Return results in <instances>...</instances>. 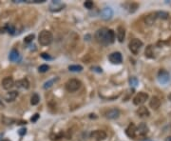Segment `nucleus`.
<instances>
[{"mask_svg":"<svg viewBox=\"0 0 171 141\" xmlns=\"http://www.w3.org/2000/svg\"><path fill=\"white\" fill-rule=\"evenodd\" d=\"M148 99V94H146V92H139V94H136L135 97L133 98V103H134V105L139 106V105L143 104Z\"/></svg>","mask_w":171,"mask_h":141,"instance_id":"obj_5","label":"nucleus"},{"mask_svg":"<svg viewBox=\"0 0 171 141\" xmlns=\"http://www.w3.org/2000/svg\"><path fill=\"white\" fill-rule=\"evenodd\" d=\"M168 99H169V100L171 101V94H170L168 95Z\"/></svg>","mask_w":171,"mask_h":141,"instance_id":"obj_40","label":"nucleus"},{"mask_svg":"<svg viewBox=\"0 0 171 141\" xmlns=\"http://www.w3.org/2000/svg\"><path fill=\"white\" fill-rule=\"evenodd\" d=\"M58 80H59V77L51 78V79H50V80H48L47 82H45V83H44L43 88L45 89V90H47V89H50V88L52 87V86H53L54 84H55Z\"/></svg>","mask_w":171,"mask_h":141,"instance_id":"obj_22","label":"nucleus"},{"mask_svg":"<svg viewBox=\"0 0 171 141\" xmlns=\"http://www.w3.org/2000/svg\"><path fill=\"white\" fill-rule=\"evenodd\" d=\"M137 115H138L140 117H148L150 115V113L148 111V109L146 107H140L137 110Z\"/></svg>","mask_w":171,"mask_h":141,"instance_id":"obj_17","label":"nucleus"},{"mask_svg":"<svg viewBox=\"0 0 171 141\" xmlns=\"http://www.w3.org/2000/svg\"><path fill=\"white\" fill-rule=\"evenodd\" d=\"M65 8V4L61 1H51L50 4V11L51 12H59Z\"/></svg>","mask_w":171,"mask_h":141,"instance_id":"obj_9","label":"nucleus"},{"mask_svg":"<svg viewBox=\"0 0 171 141\" xmlns=\"http://www.w3.org/2000/svg\"><path fill=\"white\" fill-rule=\"evenodd\" d=\"M18 96V92L16 91H12V92H10L8 94H6L5 96V100L8 101V102H12V101H14L15 98Z\"/></svg>","mask_w":171,"mask_h":141,"instance_id":"obj_21","label":"nucleus"},{"mask_svg":"<svg viewBox=\"0 0 171 141\" xmlns=\"http://www.w3.org/2000/svg\"><path fill=\"white\" fill-rule=\"evenodd\" d=\"M149 106L153 110L159 109L160 106H161V100H160V98L157 97V96H153V97L151 98V100L149 101Z\"/></svg>","mask_w":171,"mask_h":141,"instance_id":"obj_16","label":"nucleus"},{"mask_svg":"<svg viewBox=\"0 0 171 141\" xmlns=\"http://www.w3.org/2000/svg\"><path fill=\"white\" fill-rule=\"evenodd\" d=\"M165 141H171V136H168L165 138Z\"/></svg>","mask_w":171,"mask_h":141,"instance_id":"obj_38","label":"nucleus"},{"mask_svg":"<svg viewBox=\"0 0 171 141\" xmlns=\"http://www.w3.org/2000/svg\"><path fill=\"white\" fill-rule=\"evenodd\" d=\"M157 17L158 18H161V19H167L168 18V13H166V12H157Z\"/></svg>","mask_w":171,"mask_h":141,"instance_id":"obj_27","label":"nucleus"},{"mask_svg":"<svg viewBox=\"0 0 171 141\" xmlns=\"http://www.w3.org/2000/svg\"><path fill=\"white\" fill-rule=\"evenodd\" d=\"M5 30H6V32H8L10 34H14L15 33V27L12 25V24H6V26H5Z\"/></svg>","mask_w":171,"mask_h":141,"instance_id":"obj_24","label":"nucleus"},{"mask_svg":"<svg viewBox=\"0 0 171 141\" xmlns=\"http://www.w3.org/2000/svg\"><path fill=\"white\" fill-rule=\"evenodd\" d=\"M26 132H27V130L26 129H20L19 130V132H18V133L20 135H26Z\"/></svg>","mask_w":171,"mask_h":141,"instance_id":"obj_35","label":"nucleus"},{"mask_svg":"<svg viewBox=\"0 0 171 141\" xmlns=\"http://www.w3.org/2000/svg\"><path fill=\"white\" fill-rule=\"evenodd\" d=\"M38 118H39V115H38V113H35V115H34L32 116V119H30V120H32V122H35Z\"/></svg>","mask_w":171,"mask_h":141,"instance_id":"obj_34","label":"nucleus"},{"mask_svg":"<svg viewBox=\"0 0 171 141\" xmlns=\"http://www.w3.org/2000/svg\"><path fill=\"white\" fill-rule=\"evenodd\" d=\"M84 6L87 9L90 10V9H92V7H93V2H92V1H86L84 3Z\"/></svg>","mask_w":171,"mask_h":141,"instance_id":"obj_32","label":"nucleus"},{"mask_svg":"<svg viewBox=\"0 0 171 141\" xmlns=\"http://www.w3.org/2000/svg\"><path fill=\"white\" fill-rule=\"evenodd\" d=\"M49 69H50L49 65L43 64V65H41V66H39L38 71H39V73H46V72L49 71Z\"/></svg>","mask_w":171,"mask_h":141,"instance_id":"obj_29","label":"nucleus"},{"mask_svg":"<svg viewBox=\"0 0 171 141\" xmlns=\"http://www.w3.org/2000/svg\"><path fill=\"white\" fill-rule=\"evenodd\" d=\"M0 108H1V109H3V108H5V106H4V104H3V102H2V100H0Z\"/></svg>","mask_w":171,"mask_h":141,"instance_id":"obj_37","label":"nucleus"},{"mask_svg":"<svg viewBox=\"0 0 171 141\" xmlns=\"http://www.w3.org/2000/svg\"><path fill=\"white\" fill-rule=\"evenodd\" d=\"M40 101V97L37 94H33L32 98H30V104L32 105H37Z\"/></svg>","mask_w":171,"mask_h":141,"instance_id":"obj_25","label":"nucleus"},{"mask_svg":"<svg viewBox=\"0 0 171 141\" xmlns=\"http://www.w3.org/2000/svg\"><path fill=\"white\" fill-rule=\"evenodd\" d=\"M128 47H129V50H130V51L133 54H137L139 53V51L141 50V48L143 47V42L140 39L134 38L129 42Z\"/></svg>","mask_w":171,"mask_h":141,"instance_id":"obj_4","label":"nucleus"},{"mask_svg":"<svg viewBox=\"0 0 171 141\" xmlns=\"http://www.w3.org/2000/svg\"><path fill=\"white\" fill-rule=\"evenodd\" d=\"M68 70L70 72H82L83 71V67L81 65H70L68 67Z\"/></svg>","mask_w":171,"mask_h":141,"instance_id":"obj_26","label":"nucleus"},{"mask_svg":"<svg viewBox=\"0 0 171 141\" xmlns=\"http://www.w3.org/2000/svg\"><path fill=\"white\" fill-rule=\"evenodd\" d=\"M14 122V120L12 118H9V117H6V116H3L2 117V123L5 125H11L12 123Z\"/></svg>","mask_w":171,"mask_h":141,"instance_id":"obj_28","label":"nucleus"},{"mask_svg":"<svg viewBox=\"0 0 171 141\" xmlns=\"http://www.w3.org/2000/svg\"><path fill=\"white\" fill-rule=\"evenodd\" d=\"M52 40H53V35L50 31L44 30L42 32H40L38 35V41H39L40 45L48 46L52 42Z\"/></svg>","mask_w":171,"mask_h":141,"instance_id":"obj_2","label":"nucleus"},{"mask_svg":"<svg viewBox=\"0 0 171 141\" xmlns=\"http://www.w3.org/2000/svg\"><path fill=\"white\" fill-rule=\"evenodd\" d=\"M34 34L33 33H30V34H29V35H27L25 38H24V42L25 43H27V44H29V43H30L34 39Z\"/></svg>","mask_w":171,"mask_h":141,"instance_id":"obj_30","label":"nucleus"},{"mask_svg":"<svg viewBox=\"0 0 171 141\" xmlns=\"http://www.w3.org/2000/svg\"><path fill=\"white\" fill-rule=\"evenodd\" d=\"M16 86L18 88H22V89H29L30 88V82L27 78H23L21 80H18L16 82Z\"/></svg>","mask_w":171,"mask_h":141,"instance_id":"obj_19","label":"nucleus"},{"mask_svg":"<svg viewBox=\"0 0 171 141\" xmlns=\"http://www.w3.org/2000/svg\"><path fill=\"white\" fill-rule=\"evenodd\" d=\"M139 81L138 79H137L135 76H131L130 78H129V84H130L132 87H136L137 85H138Z\"/></svg>","mask_w":171,"mask_h":141,"instance_id":"obj_31","label":"nucleus"},{"mask_svg":"<svg viewBox=\"0 0 171 141\" xmlns=\"http://www.w3.org/2000/svg\"><path fill=\"white\" fill-rule=\"evenodd\" d=\"M95 39L102 45H109L115 40V33L108 28H101L95 33Z\"/></svg>","mask_w":171,"mask_h":141,"instance_id":"obj_1","label":"nucleus"},{"mask_svg":"<svg viewBox=\"0 0 171 141\" xmlns=\"http://www.w3.org/2000/svg\"><path fill=\"white\" fill-rule=\"evenodd\" d=\"M5 32H6L5 27H4V28H0V33H4Z\"/></svg>","mask_w":171,"mask_h":141,"instance_id":"obj_36","label":"nucleus"},{"mask_svg":"<svg viewBox=\"0 0 171 141\" xmlns=\"http://www.w3.org/2000/svg\"><path fill=\"white\" fill-rule=\"evenodd\" d=\"M13 86H14V81H13L12 77H5L2 80V87L5 90H11Z\"/></svg>","mask_w":171,"mask_h":141,"instance_id":"obj_11","label":"nucleus"},{"mask_svg":"<svg viewBox=\"0 0 171 141\" xmlns=\"http://www.w3.org/2000/svg\"><path fill=\"white\" fill-rule=\"evenodd\" d=\"M9 59H10V61H12V62H16V61H19L20 60L19 53L15 49H12L11 53H10Z\"/></svg>","mask_w":171,"mask_h":141,"instance_id":"obj_18","label":"nucleus"},{"mask_svg":"<svg viewBox=\"0 0 171 141\" xmlns=\"http://www.w3.org/2000/svg\"><path fill=\"white\" fill-rule=\"evenodd\" d=\"M158 18L157 17V13H150L149 15H148L145 17V24L146 25H148V26H150V25H152V24H154V22H155V20Z\"/></svg>","mask_w":171,"mask_h":141,"instance_id":"obj_20","label":"nucleus"},{"mask_svg":"<svg viewBox=\"0 0 171 141\" xmlns=\"http://www.w3.org/2000/svg\"><path fill=\"white\" fill-rule=\"evenodd\" d=\"M125 133L130 138H135L137 135V127L133 123H130L125 130Z\"/></svg>","mask_w":171,"mask_h":141,"instance_id":"obj_10","label":"nucleus"},{"mask_svg":"<svg viewBox=\"0 0 171 141\" xmlns=\"http://www.w3.org/2000/svg\"><path fill=\"white\" fill-rule=\"evenodd\" d=\"M125 37V30L123 26H119L117 29V38L119 40V42H124Z\"/></svg>","mask_w":171,"mask_h":141,"instance_id":"obj_15","label":"nucleus"},{"mask_svg":"<svg viewBox=\"0 0 171 141\" xmlns=\"http://www.w3.org/2000/svg\"><path fill=\"white\" fill-rule=\"evenodd\" d=\"M41 57L44 58V59H46V60H50V59H52V57H51L50 54H48L46 53H41Z\"/></svg>","mask_w":171,"mask_h":141,"instance_id":"obj_33","label":"nucleus"},{"mask_svg":"<svg viewBox=\"0 0 171 141\" xmlns=\"http://www.w3.org/2000/svg\"><path fill=\"white\" fill-rule=\"evenodd\" d=\"M119 115H120V111L117 108L110 109L105 113V117L108 119H116L119 117Z\"/></svg>","mask_w":171,"mask_h":141,"instance_id":"obj_13","label":"nucleus"},{"mask_svg":"<svg viewBox=\"0 0 171 141\" xmlns=\"http://www.w3.org/2000/svg\"><path fill=\"white\" fill-rule=\"evenodd\" d=\"M108 59L112 64H121L123 61V57L121 53L119 51H114L108 56Z\"/></svg>","mask_w":171,"mask_h":141,"instance_id":"obj_7","label":"nucleus"},{"mask_svg":"<svg viewBox=\"0 0 171 141\" xmlns=\"http://www.w3.org/2000/svg\"><path fill=\"white\" fill-rule=\"evenodd\" d=\"M170 76L168 72H166L165 70H160L158 73V80L161 84H166L169 81Z\"/></svg>","mask_w":171,"mask_h":141,"instance_id":"obj_8","label":"nucleus"},{"mask_svg":"<svg viewBox=\"0 0 171 141\" xmlns=\"http://www.w3.org/2000/svg\"><path fill=\"white\" fill-rule=\"evenodd\" d=\"M113 16V11H112L111 8H108V7H107V8L103 9L102 12H101V17L104 20H109L111 19V17Z\"/></svg>","mask_w":171,"mask_h":141,"instance_id":"obj_12","label":"nucleus"},{"mask_svg":"<svg viewBox=\"0 0 171 141\" xmlns=\"http://www.w3.org/2000/svg\"><path fill=\"white\" fill-rule=\"evenodd\" d=\"M145 53V56L148 58H153L154 57V51L152 50V46L149 45V46L146 47Z\"/></svg>","mask_w":171,"mask_h":141,"instance_id":"obj_23","label":"nucleus"},{"mask_svg":"<svg viewBox=\"0 0 171 141\" xmlns=\"http://www.w3.org/2000/svg\"><path fill=\"white\" fill-rule=\"evenodd\" d=\"M2 137H3V133H0V141H1Z\"/></svg>","mask_w":171,"mask_h":141,"instance_id":"obj_39","label":"nucleus"},{"mask_svg":"<svg viewBox=\"0 0 171 141\" xmlns=\"http://www.w3.org/2000/svg\"><path fill=\"white\" fill-rule=\"evenodd\" d=\"M81 87V81L78 80V79H70L67 83H66V89L68 92H74L78 91Z\"/></svg>","mask_w":171,"mask_h":141,"instance_id":"obj_3","label":"nucleus"},{"mask_svg":"<svg viewBox=\"0 0 171 141\" xmlns=\"http://www.w3.org/2000/svg\"><path fill=\"white\" fill-rule=\"evenodd\" d=\"M1 141H10V140H8V139H2Z\"/></svg>","mask_w":171,"mask_h":141,"instance_id":"obj_41","label":"nucleus"},{"mask_svg":"<svg viewBox=\"0 0 171 141\" xmlns=\"http://www.w3.org/2000/svg\"><path fill=\"white\" fill-rule=\"evenodd\" d=\"M90 137L96 141H102L107 138V133L102 130H96L90 133Z\"/></svg>","mask_w":171,"mask_h":141,"instance_id":"obj_6","label":"nucleus"},{"mask_svg":"<svg viewBox=\"0 0 171 141\" xmlns=\"http://www.w3.org/2000/svg\"><path fill=\"white\" fill-rule=\"evenodd\" d=\"M148 127L146 126V124H145V123H141V124L138 126V128H137V133L141 136L145 135L146 133H148Z\"/></svg>","mask_w":171,"mask_h":141,"instance_id":"obj_14","label":"nucleus"}]
</instances>
